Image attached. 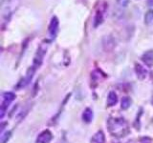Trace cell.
<instances>
[{
    "label": "cell",
    "instance_id": "6da1fadb",
    "mask_svg": "<svg viewBox=\"0 0 153 143\" xmlns=\"http://www.w3.org/2000/svg\"><path fill=\"white\" fill-rule=\"evenodd\" d=\"M107 128L111 135L121 138L129 133V126L126 120L122 116H110L107 120Z\"/></svg>",
    "mask_w": 153,
    "mask_h": 143
},
{
    "label": "cell",
    "instance_id": "7a4b0ae2",
    "mask_svg": "<svg viewBox=\"0 0 153 143\" xmlns=\"http://www.w3.org/2000/svg\"><path fill=\"white\" fill-rule=\"evenodd\" d=\"M107 9V4L106 3H103L102 5L98 8V10L96 11V14L94 16V20H93V24H94V27L97 28L99 27L100 24L103 22V19H104V13L106 11Z\"/></svg>",
    "mask_w": 153,
    "mask_h": 143
},
{
    "label": "cell",
    "instance_id": "3957f363",
    "mask_svg": "<svg viewBox=\"0 0 153 143\" xmlns=\"http://www.w3.org/2000/svg\"><path fill=\"white\" fill-rule=\"evenodd\" d=\"M36 69L33 66H32L31 68H29L28 71H27V73H26V75L24 76V78H22L20 80V82L18 83L17 88H23V87H25V86H27L29 83H30L33 74H35V73H36Z\"/></svg>",
    "mask_w": 153,
    "mask_h": 143
},
{
    "label": "cell",
    "instance_id": "277c9868",
    "mask_svg": "<svg viewBox=\"0 0 153 143\" xmlns=\"http://www.w3.org/2000/svg\"><path fill=\"white\" fill-rule=\"evenodd\" d=\"M59 18H57L56 16H53L51 19V22L49 24V29H48V31H49V35L52 38L56 37L57 31H59Z\"/></svg>",
    "mask_w": 153,
    "mask_h": 143
},
{
    "label": "cell",
    "instance_id": "5b68a950",
    "mask_svg": "<svg viewBox=\"0 0 153 143\" xmlns=\"http://www.w3.org/2000/svg\"><path fill=\"white\" fill-rule=\"evenodd\" d=\"M45 52H46V49H43L42 46L37 50L36 55L35 56V58H33V66L35 67L36 69H37L38 67L41 65L42 60H43V56H44Z\"/></svg>",
    "mask_w": 153,
    "mask_h": 143
},
{
    "label": "cell",
    "instance_id": "8992f818",
    "mask_svg": "<svg viewBox=\"0 0 153 143\" xmlns=\"http://www.w3.org/2000/svg\"><path fill=\"white\" fill-rule=\"evenodd\" d=\"M53 138L52 133L49 130L41 132L36 138V143H49Z\"/></svg>",
    "mask_w": 153,
    "mask_h": 143
},
{
    "label": "cell",
    "instance_id": "52a82bcc",
    "mask_svg": "<svg viewBox=\"0 0 153 143\" xmlns=\"http://www.w3.org/2000/svg\"><path fill=\"white\" fill-rule=\"evenodd\" d=\"M141 59L148 68H151L153 66V50L146 51L145 54L142 55Z\"/></svg>",
    "mask_w": 153,
    "mask_h": 143
},
{
    "label": "cell",
    "instance_id": "ba28073f",
    "mask_svg": "<svg viewBox=\"0 0 153 143\" xmlns=\"http://www.w3.org/2000/svg\"><path fill=\"white\" fill-rule=\"evenodd\" d=\"M135 72H136V74H137V77L139 79H145L146 76H147V71L146 70L145 67H143L141 64H135Z\"/></svg>",
    "mask_w": 153,
    "mask_h": 143
},
{
    "label": "cell",
    "instance_id": "9c48e42d",
    "mask_svg": "<svg viewBox=\"0 0 153 143\" xmlns=\"http://www.w3.org/2000/svg\"><path fill=\"white\" fill-rule=\"evenodd\" d=\"M105 142V136L102 131H99L93 136L91 143H104Z\"/></svg>",
    "mask_w": 153,
    "mask_h": 143
},
{
    "label": "cell",
    "instance_id": "30bf717a",
    "mask_svg": "<svg viewBox=\"0 0 153 143\" xmlns=\"http://www.w3.org/2000/svg\"><path fill=\"white\" fill-rule=\"evenodd\" d=\"M117 102H118V97H117L116 93L110 92L109 94H108V97H107V106L108 107H112Z\"/></svg>",
    "mask_w": 153,
    "mask_h": 143
},
{
    "label": "cell",
    "instance_id": "8fae6325",
    "mask_svg": "<svg viewBox=\"0 0 153 143\" xmlns=\"http://www.w3.org/2000/svg\"><path fill=\"white\" fill-rule=\"evenodd\" d=\"M93 118V111L90 108H86L82 114V119L85 122H90Z\"/></svg>",
    "mask_w": 153,
    "mask_h": 143
},
{
    "label": "cell",
    "instance_id": "7c38bea8",
    "mask_svg": "<svg viewBox=\"0 0 153 143\" xmlns=\"http://www.w3.org/2000/svg\"><path fill=\"white\" fill-rule=\"evenodd\" d=\"M152 22H153V9H150L145 14V24L150 25Z\"/></svg>",
    "mask_w": 153,
    "mask_h": 143
},
{
    "label": "cell",
    "instance_id": "4fadbf2b",
    "mask_svg": "<svg viewBox=\"0 0 153 143\" xmlns=\"http://www.w3.org/2000/svg\"><path fill=\"white\" fill-rule=\"evenodd\" d=\"M130 105H131V99H130V97H123L122 102H121V108L123 110L128 109L129 107H130Z\"/></svg>",
    "mask_w": 153,
    "mask_h": 143
},
{
    "label": "cell",
    "instance_id": "5bb4252c",
    "mask_svg": "<svg viewBox=\"0 0 153 143\" xmlns=\"http://www.w3.org/2000/svg\"><path fill=\"white\" fill-rule=\"evenodd\" d=\"M11 135H12V133L11 132H6L4 133V135L1 136V143H6L9 139H10V137H11Z\"/></svg>",
    "mask_w": 153,
    "mask_h": 143
},
{
    "label": "cell",
    "instance_id": "9a60e30c",
    "mask_svg": "<svg viewBox=\"0 0 153 143\" xmlns=\"http://www.w3.org/2000/svg\"><path fill=\"white\" fill-rule=\"evenodd\" d=\"M147 4H148V6H153V0H147Z\"/></svg>",
    "mask_w": 153,
    "mask_h": 143
},
{
    "label": "cell",
    "instance_id": "2e32d148",
    "mask_svg": "<svg viewBox=\"0 0 153 143\" xmlns=\"http://www.w3.org/2000/svg\"><path fill=\"white\" fill-rule=\"evenodd\" d=\"M152 103H153V97H152Z\"/></svg>",
    "mask_w": 153,
    "mask_h": 143
}]
</instances>
